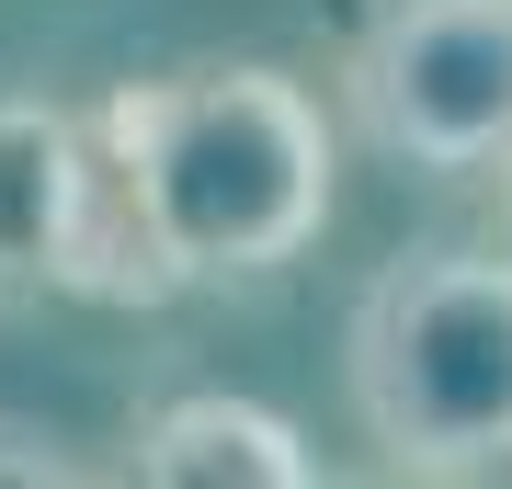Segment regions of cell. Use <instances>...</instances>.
<instances>
[{"instance_id":"1","label":"cell","mask_w":512,"mask_h":489,"mask_svg":"<svg viewBox=\"0 0 512 489\" xmlns=\"http://www.w3.org/2000/svg\"><path fill=\"white\" fill-rule=\"evenodd\" d=\"M342 148L308 80L217 57V69L114 80L92 103V217L69 296L160 308L194 285H274L319 251Z\"/></svg>"},{"instance_id":"2","label":"cell","mask_w":512,"mask_h":489,"mask_svg":"<svg viewBox=\"0 0 512 489\" xmlns=\"http://www.w3.org/2000/svg\"><path fill=\"white\" fill-rule=\"evenodd\" d=\"M342 387L387 478H501L512 467V239L399 251L353 296Z\"/></svg>"},{"instance_id":"3","label":"cell","mask_w":512,"mask_h":489,"mask_svg":"<svg viewBox=\"0 0 512 489\" xmlns=\"http://www.w3.org/2000/svg\"><path fill=\"white\" fill-rule=\"evenodd\" d=\"M342 114L410 182L512 171V0H387L342 57Z\"/></svg>"},{"instance_id":"4","label":"cell","mask_w":512,"mask_h":489,"mask_svg":"<svg viewBox=\"0 0 512 489\" xmlns=\"http://www.w3.org/2000/svg\"><path fill=\"white\" fill-rule=\"evenodd\" d=\"M80 217H92V114L46 91H0V319L69 296Z\"/></svg>"},{"instance_id":"5","label":"cell","mask_w":512,"mask_h":489,"mask_svg":"<svg viewBox=\"0 0 512 489\" xmlns=\"http://www.w3.org/2000/svg\"><path fill=\"white\" fill-rule=\"evenodd\" d=\"M126 478L148 489H308L319 455L285 410L228 399V387H183V399H148L126 433Z\"/></svg>"},{"instance_id":"6","label":"cell","mask_w":512,"mask_h":489,"mask_svg":"<svg viewBox=\"0 0 512 489\" xmlns=\"http://www.w3.org/2000/svg\"><path fill=\"white\" fill-rule=\"evenodd\" d=\"M92 467L69 455V433H46V421H12L0 410V489H80Z\"/></svg>"},{"instance_id":"7","label":"cell","mask_w":512,"mask_h":489,"mask_svg":"<svg viewBox=\"0 0 512 489\" xmlns=\"http://www.w3.org/2000/svg\"><path fill=\"white\" fill-rule=\"evenodd\" d=\"M501 239H512V171H501Z\"/></svg>"}]
</instances>
